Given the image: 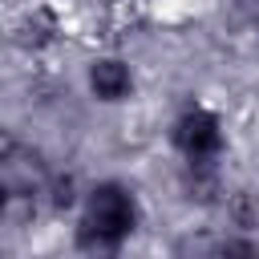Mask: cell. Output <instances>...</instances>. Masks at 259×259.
Returning a JSON list of instances; mask_svg holds the SVG:
<instances>
[{
  "instance_id": "cell-1",
  "label": "cell",
  "mask_w": 259,
  "mask_h": 259,
  "mask_svg": "<svg viewBox=\"0 0 259 259\" xmlns=\"http://www.w3.org/2000/svg\"><path fill=\"white\" fill-rule=\"evenodd\" d=\"M142 223L138 194L125 182H97L81 198V219H77V247L85 251H117Z\"/></svg>"
},
{
  "instance_id": "cell-2",
  "label": "cell",
  "mask_w": 259,
  "mask_h": 259,
  "mask_svg": "<svg viewBox=\"0 0 259 259\" xmlns=\"http://www.w3.org/2000/svg\"><path fill=\"white\" fill-rule=\"evenodd\" d=\"M170 142L182 154V162H219V154L227 146L223 117L206 105H186L170 125Z\"/></svg>"
},
{
  "instance_id": "cell-3",
  "label": "cell",
  "mask_w": 259,
  "mask_h": 259,
  "mask_svg": "<svg viewBox=\"0 0 259 259\" xmlns=\"http://www.w3.org/2000/svg\"><path fill=\"white\" fill-rule=\"evenodd\" d=\"M85 85H89V93L97 101L117 105V101H125L134 93V73H130V65L121 57H93L89 69H85Z\"/></svg>"
},
{
  "instance_id": "cell-4",
  "label": "cell",
  "mask_w": 259,
  "mask_h": 259,
  "mask_svg": "<svg viewBox=\"0 0 259 259\" xmlns=\"http://www.w3.org/2000/svg\"><path fill=\"white\" fill-rule=\"evenodd\" d=\"M53 36H57V16H53V8H32V12L20 20V28H16V40H20L24 49H45Z\"/></svg>"
},
{
  "instance_id": "cell-5",
  "label": "cell",
  "mask_w": 259,
  "mask_h": 259,
  "mask_svg": "<svg viewBox=\"0 0 259 259\" xmlns=\"http://www.w3.org/2000/svg\"><path fill=\"white\" fill-rule=\"evenodd\" d=\"M12 198H16L12 182H8V178H0V223L8 219V210H12Z\"/></svg>"
},
{
  "instance_id": "cell-6",
  "label": "cell",
  "mask_w": 259,
  "mask_h": 259,
  "mask_svg": "<svg viewBox=\"0 0 259 259\" xmlns=\"http://www.w3.org/2000/svg\"><path fill=\"white\" fill-rule=\"evenodd\" d=\"M12 150H16V146H12V142L4 138V130H0V162H8V158H12Z\"/></svg>"
}]
</instances>
